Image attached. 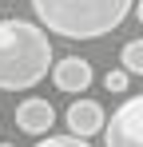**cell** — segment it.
<instances>
[{
    "instance_id": "1",
    "label": "cell",
    "mask_w": 143,
    "mask_h": 147,
    "mask_svg": "<svg viewBox=\"0 0 143 147\" xmlns=\"http://www.w3.org/2000/svg\"><path fill=\"white\" fill-rule=\"evenodd\" d=\"M52 40L44 24L0 20V92H28L52 72Z\"/></svg>"
},
{
    "instance_id": "2",
    "label": "cell",
    "mask_w": 143,
    "mask_h": 147,
    "mask_svg": "<svg viewBox=\"0 0 143 147\" xmlns=\"http://www.w3.org/2000/svg\"><path fill=\"white\" fill-rule=\"evenodd\" d=\"M139 0H32L36 20L64 40H99L127 20Z\"/></svg>"
},
{
    "instance_id": "3",
    "label": "cell",
    "mask_w": 143,
    "mask_h": 147,
    "mask_svg": "<svg viewBox=\"0 0 143 147\" xmlns=\"http://www.w3.org/2000/svg\"><path fill=\"white\" fill-rule=\"evenodd\" d=\"M103 147H143V96L123 99L103 131Z\"/></svg>"
},
{
    "instance_id": "4",
    "label": "cell",
    "mask_w": 143,
    "mask_h": 147,
    "mask_svg": "<svg viewBox=\"0 0 143 147\" xmlns=\"http://www.w3.org/2000/svg\"><path fill=\"white\" fill-rule=\"evenodd\" d=\"M64 123L80 139H92L95 131H107V115H103V107L95 99H72L68 111H64Z\"/></svg>"
},
{
    "instance_id": "5",
    "label": "cell",
    "mask_w": 143,
    "mask_h": 147,
    "mask_svg": "<svg viewBox=\"0 0 143 147\" xmlns=\"http://www.w3.org/2000/svg\"><path fill=\"white\" fill-rule=\"evenodd\" d=\"M16 127L44 139L48 131L56 127V107H52V99H40V96L20 99V107H16Z\"/></svg>"
},
{
    "instance_id": "6",
    "label": "cell",
    "mask_w": 143,
    "mask_h": 147,
    "mask_svg": "<svg viewBox=\"0 0 143 147\" xmlns=\"http://www.w3.org/2000/svg\"><path fill=\"white\" fill-rule=\"evenodd\" d=\"M92 80H95V76H92V64L80 60V56H64V60H56V68H52V84H56L60 92H68V96L88 92Z\"/></svg>"
},
{
    "instance_id": "7",
    "label": "cell",
    "mask_w": 143,
    "mask_h": 147,
    "mask_svg": "<svg viewBox=\"0 0 143 147\" xmlns=\"http://www.w3.org/2000/svg\"><path fill=\"white\" fill-rule=\"evenodd\" d=\"M119 68H127L131 76H143V40H131L119 52Z\"/></svg>"
},
{
    "instance_id": "8",
    "label": "cell",
    "mask_w": 143,
    "mask_h": 147,
    "mask_svg": "<svg viewBox=\"0 0 143 147\" xmlns=\"http://www.w3.org/2000/svg\"><path fill=\"white\" fill-rule=\"evenodd\" d=\"M127 84H131V72H127V68H111V72L103 76V88H107L111 96H123Z\"/></svg>"
},
{
    "instance_id": "9",
    "label": "cell",
    "mask_w": 143,
    "mask_h": 147,
    "mask_svg": "<svg viewBox=\"0 0 143 147\" xmlns=\"http://www.w3.org/2000/svg\"><path fill=\"white\" fill-rule=\"evenodd\" d=\"M36 147H92V143L80 135H44V139H36Z\"/></svg>"
},
{
    "instance_id": "10",
    "label": "cell",
    "mask_w": 143,
    "mask_h": 147,
    "mask_svg": "<svg viewBox=\"0 0 143 147\" xmlns=\"http://www.w3.org/2000/svg\"><path fill=\"white\" fill-rule=\"evenodd\" d=\"M135 16H139V24H143V0H139V4H135Z\"/></svg>"
},
{
    "instance_id": "11",
    "label": "cell",
    "mask_w": 143,
    "mask_h": 147,
    "mask_svg": "<svg viewBox=\"0 0 143 147\" xmlns=\"http://www.w3.org/2000/svg\"><path fill=\"white\" fill-rule=\"evenodd\" d=\"M0 147H12V143H0Z\"/></svg>"
}]
</instances>
